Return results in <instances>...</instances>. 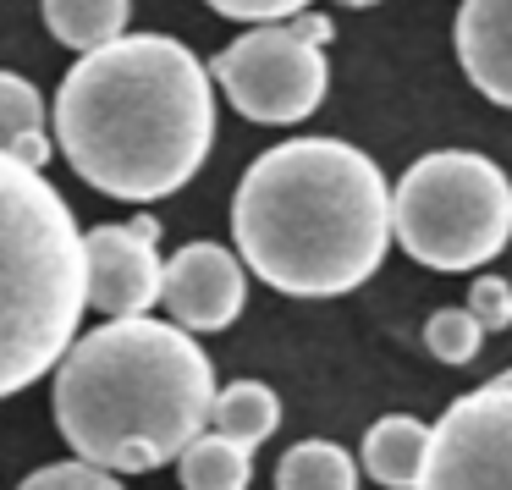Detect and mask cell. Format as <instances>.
Masks as SVG:
<instances>
[{"mask_svg": "<svg viewBox=\"0 0 512 490\" xmlns=\"http://www.w3.org/2000/svg\"><path fill=\"white\" fill-rule=\"evenodd\" d=\"M50 39H61L67 50H105L111 39L127 34L133 0H39Z\"/></svg>", "mask_w": 512, "mask_h": 490, "instance_id": "cell-13", "label": "cell"}, {"mask_svg": "<svg viewBox=\"0 0 512 490\" xmlns=\"http://www.w3.org/2000/svg\"><path fill=\"white\" fill-rule=\"evenodd\" d=\"M177 479L182 490H248L254 479V452L226 435H193L177 452Z\"/></svg>", "mask_w": 512, "mask_h": 490, "instance_id": "cell-15", "label": "cell"}, {"mask_svg": "<svg viewBox=\"0 0 512 490\" xmlns=\"http://www.w3.org/2000/svg\"><path fill=\"white\" fill-rule=\"evenodd\" d=\"M413 490H512V369L441 413Z\"/></svg>", "mask_w": 512, "mask_h": 490, "instance_id": "cell-7", "label": "cell"}, {"mask_svg": "<svg viewBox=\"0 0 512 490\" xmlns=\"http://www.w3.org/2000/svg\"><path fill=\"white\" fill-rule=\"evenodd\" d=\"M336 6H353V12H364V6H380V0H336Z\"/></svg>", "mask_w": 512, "mask_h": 490, "instance_id": "cell-21", "label": "cell"}, {"mask_svg": "<svg viewBox=\"0 0 512 490\" xmlns=\"http://www.w3.org/2000/svg\"><path fill=\"white\" fill-rule=\"evenodd\" d=\"M204 6L237 17V23H287V17L309 12V0H204Z\"/></svg>", "mask_w": 512, "mask_h": 490, "instance_id": "cell-20", "label": "cell"}, {"mask_svg": "<svg viewBox=\"0 0 512 490\" xmlns=\"http://www.w3.org/2000/svg\"><path fill=\"white\" fill-rule=\"evenodd\" d=\"M210 419H215V435H226V441H237V446L254 452L259 441L276 435L281 402H276V391H270L265 380H232L226 391H215Z\"/></svg>", "mask_w": 512, "mask_h": 490, "instance_id": "cell-14", "label": "cell"}, {"mask_svg": "<svg viewBox=\"0 0 512 490\" xmlns=\"http://www.w3.org/2000/svg\"><path fill=\"white\" fill-rule=\"evenodd\" d=\"M83 320V232L45 171L0 155V397L61 364Z\"/></svg>", "mask_w": 512, "mask_h": 490, "instance_id": "cell-4", "label": "cell"}, {"mask_svg": "<svg viewBox=\"0 0 512 490\" xmlns=\"http://www.w3.org/2000/svg\"><path fill=\"white\" fill-rule=\"evenodd\" d=\"M243 265L292 298H342L380 270L391 188L342 138H287L243 171L232 199Z\"/></svg>", "mask_w": 512, "mask_h": 490, "instance_id": "cell-2", "label": "cell"}, {"mask_svg": "<svg viewBox=\"0 0 512 490\" xmlns=\"http://www.w3.org/2000/svg\"><path fill=\"white\" fill-rule=\"evenodd\" d=\"M160 221L138 215V221H105L83 232V303L111 320H133L160 303Z\"/></svg>", "mask_w": 512, "mask_h": 490, "instance_id": "cell-8", "label": "cell"}, {"mask_svg": "<svg viewBox=\"0 0 512 490\" xmlns=\"http://www.w3.org/2000/svg\"><path fill=\"white\" fill-rule=\"evenodd\" d=\"M424 457H430V424L408 419V413H386V419L369 424L364 435L369 479H380L391 490H413L424 474Z\"/></svg>", "mask_w": 512, "mask_h": 490, "instance_id": "cell-11", "label": "cell"}, {"mask_svg": "<svg viewBox=\"0 0 512 490\" xmlns=\"http://www.w3.org/2000/svg\"><path fill=\"white\" fill-rule=\"evenodd\" d=\"M0 155L23 160L34 171H45V160L56 155L45 127V94L17 72H0Z\"/></svg>", "mask_w": 512, "mask_h": 490, "instance_id": "cell-12", "label": "cell"}, {"mask_svg": "<svg viewBox=\"0 0 512 490\" xmlns=\"http://www.w3.org/2000/svg\"><path fill=\"white\" fill-rule=\"evenodd\" d=\"M457 61L490 105L512 111V0H463L457 6Z\"/></svg>", "mask_w": 512, "mask_h": 490, "instance_id": "cell-10", "label": "cell"}, {"mask_svg": "<svg viewBox=\"0 0 512 490\" xmlns=\"http://www.w3.org/2000/svg\"><path fill=\"white\" fill-rule=\"evenodd\" d=\"M468 314L479 320V331H507L512 325V287L501 276H479L474 287H468Z\"/></svg>", "mask_w": 512, "mask_h": 490, "instance_id": "cell-19", "label": "cell"}, {"mask_svg": "<svg viewBox=\"0 0 512 490\" xmlns=\"http://www.w3.org/2000/svg\"><path fill=\"white\" fill-rule=\"evenodd\" d=\"M479 342H485V331H479V320L468 309H435L430 325H424V347L441 364H474Z\"/></svg>", "mask_w": 512, "mask_h": 490, "instance_id": "cell-17", "label": "cell"}, {"mask_svg": "<svg viewBox=\"0 0 512 490\" xmlns=\"http://www.w3.org/2000/svg\"><path fill=\"white\" fill-rule=\"evenodd\" d=\"M391 237L424 270H479L512 237V182L474 149H435L391 193Z\"/></svg>", "mask_w": 512, "mask_h": 490, "instance_id": "cell-5", "label": "cell"}, {"mask_svg": "<svg viewBox=\"0 0 512 490\" xmlns=\"http://www.w3.org/2000/svg\"><path fill=\"white\" fill-rule=\"evenodd\" d=\"M325 39H331V23L309 12L287 17V23H259L254 34L232 39L215 56L210 78L237 105V116L265 127H292L320 111L325 89H331Z\"/></svg>", "mask_w": 512, "mask_h": 490, "instance_id": "cell-6", "label": "cell"}, {"mask_svg": "<svg viewBox=\"0 0 512 490\" xmlns=\"http://www.w3.org/2000/svg\"><path fill=\"white\" fill-rule=\"evenodd\" d=\"M276 490H358V463L336 441H298L276 463Z\"/></svg>", "mask_w": 512, "mask_h": 490, "instance_id": "cell-16", "label": "cell"}, {"mask_svg": "<svg viewBox=\"0 0 512 490\" xmlns=\"http://www.w3.org/2000/svg\"><path fill=\"white\" fill-rule=\"evenodd\" d=\"M215 364L193 331L166 320H111L72 336L56 369V424L83 463L105 474H149L204 430Z\"/></svg>", "mask_w": 512, "mask_h": 490, "instance_id": "cell-3", "label": "cell"}, {"mask_svg": "<svg viewBox=\"0 0 512 490\" xmlns=\"http://www.w3.org/2000/svg\"><path fill=\"white\" fill-rule=\"evenodd\" d=\"M17 490H122V485H116V474H105V468H94V463H83V457H78V463L34 468Z\"/></svg>", "mask_w": 512, "mask_h": 490, "instance_id": "cell-18", "label": "cell"}, {"mask_svg": "<svg viewBox=\"0 0 512 490\" xmlns=\"http://www.w3.org/2000/svg\"><path fill=\"white\" fill-rule=\"evenodd\" d=\"M160 303L182 331H226L248 303V281L232 248L188 243L160 270Z\"/></svg>", "mask_w": 512, "mask_h": 490, "instance_id": "cell-9", "label": "cell"}, {"mask_svg": "<svg viewBox=\"0 0 512 490\" xmlns=\"http://www.w3.org/2000/svg\"><path fill=\"white\" fill-rule=\"evenodd\" d=\"M50 144L111 199H171L215 144L210 72L171 34H122L61 78Z\"/></svg>", "mask_w": 512, "mask_h": 490, "instance_id": "cell-1", "label": "cell"}]
</instances>
